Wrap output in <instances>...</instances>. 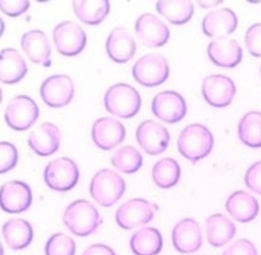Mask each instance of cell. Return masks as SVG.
I'll list each match as a JSON object with an SVG mask.
<instances>
[{
    "mask_svg": "<svg viewBox=\"0 0 261 255\" xmlns=\"http://www.w3.org/2000/svg\"><path fill=\"white\" fill-rule=\"evenodd\" d=\"M213 145L212 133L202 123L187 125L177 138L178 152L193 163L205 158L212 151Z\"/></svg>",
    "mask_w": 261,
    "mask_h": 255,
    "instance_id": "cell-1",
    "label": "cell"
},
{
    "mask_svg": "<svg viewBox=\"0 0 261 255\" xmlns=\"http://www.w3.org/2000/svg\"><path fill=\"white\" fill-rule=\"evenodd\" d=\"M62 219L69 232L77 237L94 234L103 221L97 208L90 201L84 199L71 202L65 208Z\"/></svg>",
    "mask_w": 261,
    "mask_h": 255,
    "instance_id": "cell-2",
    "label": "cell"
},
{
    "mask_svg": "<svg viewBox=\"0 0 261 255\" xmlns=\"http://www.w3.org/2000/svg\"><path fill=\"white\" fill-rule=\"evenodd\" d=\"M141 96L137 89L124 83L112 85L104 95L106 110L121 118L135 116L141 108Z\"/></svg>",
    "mask_w": 261,
    "mask_h": 255,
    "instance_id": "cell-3",
    "label": "cell"
},
{
    "mask_svg": "<svg viewBox=\"0 0 261 255\" xmlns=\"http://www.w3.org/2000/svg\"><path fill=\"white\" fill-rule=\"evenodd\" d=\"M124 180L112 169H101L91 180L90 194L103 207H110L115 204L124 194Z\"/></svg>",
    "mask_w": 261,
    "mask_h": 255,
    "instance_id": "cell-4",
    "label": "cell"
},
{
    "mask_svg": "<svg viewBox=\"0 0 261 255\" xmlns=\"http://www.w3.org/2000/svg\"><path fill=\"white\" fill-rule=\"evenodd\" d=\"M132 73L139 84L145 87H156L168 79L169 64L164 56L150 53L136 61Z\"/></svg>",
    "mask_w": 261,
    "mask_h": 255,
    "instance_id": "cell-5",
    "label": "cell"
},
{
    "mask_svg": "<svg viewBox=\"0 0 261 255\" xmlns=\"http://www.w3.org/2000/svg\"><path fill=\"white\" fill-rule=\"evenodd\" d=\"M80 178L76 163L68 157L51 160L44 169L46 185L57 192H67L75 187Z\"/></svg>",
    "mask_w": 261,
    "mask_h": 255,
    "instance_id": "cell-6",
    "label": "cell"
},
{
    "mask_svg": "<svg viewBox=\"0 0 261 255\" xmlns=\"http://www.w3.org/2000/svg\"><path fill=\"white\" fill-rule=\"evenodd\" d=\"M158 206L143 198H134L121 204L115 213L116 223L124 230H132L150 222Z\"/></svg>",
    "mask_w": 261,
    "mask_h": 255,
    "instance_id": "cell-7",
    "label": "cell"
},
{
    "mask_svg": "<svg viewBox=\"0 0 261 255\" xmlns=\"http://www.w3.org/2000/svg\"><path fill=\"white\" fill-rule=\"evenodd\" d=\"M39 117L37 103L27 95L13 97L6 106L4 118L9 128L15 131H25L31 128Z\"/></svg>",
    "mask_w": 261,
    "mask_h": 255,
    "instance_id": "cell-8",
    "label": "cell"
},
{
    "mask_svg": "<svg viewBox=\"0 0 261 255\" xmlns=\"http://www.w3.org/2000/svg\"><path fill=\"white\" fill-rule=\"evenodd\" d=\"M53 43L56 50L65 56H75L86 47L87 35L76 22L65 20L53 30Z\"/></svg>",
    "mask_w": 261,
    "mask_h": 255,
    "instance_id": "cell-9",
    "label": "cell"
},
{
    "mask_svg": "<svg viewBox=\"0 0 261 255\" xmlns=\"http://www.w3.org/2000/svg\"><path fill=\"white\" fill-rule=\"evenodd\" d=\"M236 93L237 88L233 81L224 74H210L203 80L202 95L205 101L213 107L228 106Z\"/></svg>",
    "mask_w": 261,
    "mask_h": 255,
    "instance_id": "cell-10",
    "label": "cell"
},
{
    "mask_svg": "<svg viewBox=\"0 0 261 255\" xmlns=\"http://www.w3.org/2000/svg\"><path fill=\"white\" fill-rule=\"evenodd\" d=\"M73 94V82L66 74L51 75L42 83L40 88L43 101L53 108H60L69 104Z\"/></svg>",
    "mask_w": 261,
    "mask_h": 255,
    "instance_id": "cell-11",
    "label": "cell"
},
{
    "mask_svg": "<svg viewBox=\"0 0 261 255\" xmlns=\"http://www.w3.org/2000/svg\"><path fill=\"white\" fill-rule=\"evenodd\" d=\"M153 114L167 123H175L187 114V103L184 97L175 91H162L152 100Z\"/></svg>",
    "mask_w": 261,
    "mask_h": 255,
    "instance_id": "cell-12",
    "label": "cell"
},
{
    "mask_svg": "<svg viewBox=\"0 0 261 255\" xmlns=\"http://www.w3.org/2000/svg\"><path fill=\"white\" fill-rule=\"evenodd\" d=\"M136 139L140 147L150 155H158L166 150L170 135L166 128L148 119L140 123L136 132Z\"/></svg>",
    "mask_w": 261,
    "mask_h": 255,
    "instance_id": "cell-13",
    "label": "cell"
},
{
    "mask_svg": "<svg viewBox=\"0 0 261 255\" xmlns=\"http://www.w3.org/2000/svg\"><path fill=\"white\" fill-rule=\"evenodd\" d=\"M33 195L28 184L9 181L0 187V208L7 213H20L32 204Z\"/></svg>",
    "mask_w": 261,
    "mask_h": 255,
    "instance_id": "cell-14",
    "label": "cell"
},
{
    "mask_svg": "<svg viewBox=\"0 0 261 255\" xmlns=\"http://www.w3.org/2000/svg\"><path fill=\"white\" fill-rule=\"evenodd\" d=\"M171 241L179 253L191 254L198 251L203 244L199 222L194 218H184L177 221L171 232Z\"/></svg>",
    "mask_w": 261,
    "mask_h": 255,
    "instance_id": "cell-15",
    "label": "cell"
},
{
    "mask_svg": "<svg viewBox=\"0 0 261 255\" xmlns=\"http://www.w3.org/2000/svg\"><path fill=\"white\" fill-rule=\"evenodd\" d=\"M135 31L140 41L148 47H161L169 40L167 26L152 13H143L136 21Z\"/></svg>",
    "mask_w": 261,
    "mask_h": 255,
    "instance_id": "cell-16",
    "label": "cell"
},
{
    "mask_svg": "<svg viewBox=\"0 0 261 255\" xmlns=\"http://www.w3.org/2000/svg\"><path fill=\"white\" fill-rule=\"evenodd\" d=\"M124 138V125L113 117H100L92 126V139L95 145L102 150H112L119 145Z\"/></svg>",
    "mask_w": 261,
    "mask_h": 255,
    "instance_id": "cell-17",
    "label": "cell"
},
{
    "mask_svg": "<svg viewBox=\"0 0 261 255\" xmlns=\"http://www.w3.org/2000/svg\"><path fill=\"white\" fill-rule=\"evenodd\" d=\"M237 27V14L226 7L208 12L202 20V31L209 38H226L236 31Z\"/></svg>",
    "mask_w": 261,
    "mask_h": 255,
    "instance_id": "cell-18",
    "label": "cell"
},
{
    "mask_svg": "<svg viewBox=\"0 0 261 255\" xmlns=\"http://www.w3.org/2000/svg\"><path fill=\"white\" fill-rule=\"evenodd\" d=\"M59 129L52 122H42L28 137L30 148L39 156H50L60 146Z\"/></svg>",
    "mask_w": 261,
    "mask_h": 255,
    "instance_id": "cell-19",
    "label": "cell"
},
{
    "mask_svg": "<svg viewBox=\"0 0 261 255\" xmlns=\"http://www.w3.org/2000/svg\"><path fill=\"white\" fill-rule=\"evenodd\" d=\"M207 54L217 66L232 68L241 62L243 49L234 39L226 37L210 42L207 47Z\"/></svg>",
    "mask_w": 261,
    "mask_h": 255,
    "instance_id": "cell-20",
    "label": "cell"
},
{
    "mask_svg": "<svg viewBox=\"0 0 261 255\" xmlns=\"http://www.w3.org/2000/svg\"><path fill=\"white\" fill-rule=\"evenodd\" d=\"M20 46L30 60L45 67L51 66V47L44 32L40 30L25 32L21 36Z\"/></svg>",
    "mask_w": 261,
    "mask_h": 255,
    "instance_id": "cell-21",
    "label": "cell"
},
{
    "mask_svg": "<svg viewBox=\"0 0 261 255\" xmlns=\"http://www.w3.org/2000/svg\"><path fill=\"white\" fill-rule=\"evenodd\" d=\"M137 49V44L124 28L113 29L106 40V52L109 58L117 63L129 61Z\"/></svg>",
    "mask_w": 261,
    "mask_h": 255,
    "instance_id": "cell-22",
    "label": "cell"
},
{
    "mask_svg": "<svg viewBox=\"0 0 261 255\" xmlns=\"http://www.w3.org/2000/svg\"><path fill=\"white\" fill-rule=\"evenodd\" d=\"M259 202L250 193L239 190L228 196L225 202L227 213L237 221L247 223L255 219L259 213Z\"/></svg>",
    "mask_w": 261,
    "mask_h": 255,
    "instance_id": "cell-23",
    "label": "cell"
},
{
    "mask_svg": "<svg viewBox=\"0 0 261 255\" xmlns=\"http://www.w3.org/2000/svg\"><path fill=\"white\" fill-rule=\"evenodd\" d=\"M28 72L23 57L14 48L0 51V82L6 85L18 83Z\"/></svg>",
    "mask_w": 261,
    "mask_h": 255,
    "instance_id": "cell-24",
    "label": "cell"
},
{
    "mask_svg": "<svg viewBox=\"0 0 261 255\" xmlns=\"http://www.w3.org/2000/svg\"><path fill=\"white\" fill-rule=\"evenodd\" d=\"M208 243L214 248H220L227 244L236 235L234 223L221 213H214L207 217L205 222Z\"/></svg>",
    "mask_w": 261,
    "mask_h": 255,
    "instance_id": "cell-25",
    "label": "cell"
},
{
    "mask_svg": "<svg viewBox=\"0 0 261 255\" xmlns=\"http://www.w3.org/2000/svg\"><path fill=\"white\" fill-rule=\"evenodd\" d=\"M2 236L10 249L22 250L32 243L34 233L28 220L16 217L8 219L3 223Z\"/></svg>",
    "mask_w": 261,
    "mask_h": 255,
    "instance_id": "cell-26",
    "label": "cell"
},
{
    "mask_svg": "<svg viewBox=\"0 0 261 255\" xmlns=\"http://www.w3.org/2000/svg\"><path fill=\"white\" fill-rule=\"evenodd\" d=\"M129 247L135 255H157L163 247L162 235L155 227H143L133 234Z\"/></svg>",
    "mask_w": 261,
    "mask_h": 255,
    "instance_id": "cell-27",
    "label": "cell"
},
{
    "mask_svg": "<svg viewBox=\"0 0 261 255\" xmlns=\"http://www.w3.org/2000/svg\"><path fill=\"white\" fill-rule=\"evenodd\" d=\"M72 8L76 17L90 26L99 24L104 20L110 11V2L100 1H73Z\"/></svg>",
    "mask_w": 261,
    "mask_h": 255,
    "instance_id": "cell-28",
    "label": "cell"
},
{
    "mask_svg": "<svg viewBox=\"0 0 261 255\" xmlns=\"http://www.w3.org/2000/svg\"><path fill=\"white\" fill-rule=\"evenodd\" d=\"M238 135L246 146L261 148V112L254 110L244 114L238 125Z\"/></svg>",
    "mask_w": 261,
    "mask_h": 255,
    "instance_id": "cell-29",
    "label": "cell"
},
{
    "mask_svg": "<svg viewBox=\"0 0 261 255\" xmlns=\"http://www.w3.org/2000/svg\"><path fill=\"white\" fill-rule=\"evenodd\" d=\"M156 10L172 24L180 26L187 23L194 14V3L192 1H166L156 2Z\"/></svg>",
    "mask_w": 261,
    "mask_h": 255,
    "instance_id": "cell-30",
    "label": "cell"
},
{
    "mask_svg": "<svg viewBox=\"0 0 261 255\" xmlns=\"http://www.w3.org/2000/svg\"><path fill=\"white\" fill-rule=\"evenodd\" d=\"M180 178V166L178 162L170 157L158 160L152 168V180L161 189L174 187Z\"/></svg>",
    "mask_w": 261,
    "mask_h": 255,
    "instance_id": "cell-31",
    "label": "cell"
},
{
    "mask_svg": "<svg viewBox=\"0 0 261 255\" xmlns=\"http://www.w3.org/2000/svg\"><path fill=\"white\" fill-rule=\"evenodd\" d=\"M112 165L123 173H135L143 165V157L140 151L130 146H123L117 149L111 157Z\"/></svg>",
    "mask_w": 261,
    "mask_h": 255,
    "instance_id": "cell-32",
    "label": "cell"
},
{
    "mask_svg": "<svg viewBox=\"0 0 261 255\" xmlns=\"http://www.w3.org/2000/svg\"><path fill=\"white\" fill-rule=\"evenodd\" d=\"M46 255H74L75 242L63 233L52 235L45 245Z\"/></svg>",
    "mask_w": 261,
    "mask_h": 255,
    "instance_id": "cell-33",
    "label": "cell"
},
{
    "mask_svg": "<svg viewBox=\"0 0 261 255\" xmlns=\"http://www.w3.org/2000/svg\"><path fill=\"white\" fill-rule=\"evenodd\" d=\"M18 153L16 147L6 141L0 142V174L5 173L16 165Z\"/></svg>",
    "mask_w": 261,
    "mask_h": 255,
    "instance_id": "cell-34",
    "label": "cell"
},
{
    "mask_svg": "<svg viewBox=\"0 0 261 255\" xmlns=\"http://www.w3.org/2000/svg\"><path fill=\"white\" fill-rule=\"evenodd\" d=\"M245 44L251 55L261 57V22L248 28L245 34Z\"/></svg>",
    "mask_w": 261,
    "mask_h": 255,
    "instance_id": "cell-35",
    "label": "cell"
},
{
    "mask_svg": "<svg viewBox=\"0 0 261 255\" xmlns=\"http://www.w3.org/2000/svg\"><path fill=\"white\" fill-rule=\"evenodd\" d=\"M244 181L251 191L261 195V160L249 166L245 173Z\"/></svg>",
    "mask_w": 261,
    "mask_h": 255,
    "instance_id": "cell-36",
    "label": "cell"
},
{
    "mask_svg": "<svg viewBox=\"0 0 261 255\" xmlns=\"http://www.w3.org/2000/svg\"><path fill=\"white\" fill-rule=\"evenodd\" d=\"M222 255H258V251L250 240L239 239L229 245Z\"/></svg>",
    "mask_w": 261,
    "mask_h": 255,
    "instance_id": "cell-37",
    "label": "cell"
},
{
    "mask_svg": "<svg viewBox=\"0 0 261 255\" xmlns=\"http://www.w3.org/2000/svg\"><path fill=\"white\" fill-rule=\"evenodd\" d=\"M30 7V1L28 0H17V1H7L0 0V10L7 14L8 16H18L24 13Z\"/></svg>",
    "mask_w": 261,
    "mask_h": 255,
    "instance_id": "cell-38",
    "label": "cell"
},
{
    "mask_svg": "<svg viewBox=\"0 0 261 255\" xmlns=\"http://www.w3.org/2000/svg\"><path fill=\"white\" fill-rule=\"evenodd\" d=\"M82 255H116L112 248L104 244H93L87 247Z\"/></svg>",
    "mask_w": 261,
    "mask_h": 255,
    "instance_id": "cell-39",
    "label": "cell"
},
{
    "mask_svg": "<svg viewBox=\"0 0 261 255\" xmlns=\"http://www.w3.org/2000/svg\"><path fill=\"white\" fill-rule=\"evenodd\" d=\"M198 3L201 7L209 8V7H213V6H216L220 3H222V1H219V0H216V1H198Z\"/></svg>",
    "mask_w": 261,
    "mask_h": 255,
    "instance_id": "cell-40",
    "label": "cell"
},
{
    "mask_svg": "<svg viewBox=\"0 0 261 255\" xmlns=\"http://www.w3.org/2000/svg\"><path fill=\"white\" fill-rule=\"evenodd\" d=\"M4 31H5V22H4V20L2 19V17L0 16V38H1V36L3 35Z\"/></svg>",
    "mask_w": 261,
    "mask_h": 255,
    "instance_id": "cell-41",
    "label": "cell"
},
{
    "mask_svg": "<svg viewBox=\"0 0 261 255\" xmlns=\"http://www.w3.org/2000/svg\"><path fill=\"white\" fill-rule=\"evenodd\" d=\"M0 255H4V248H3V245L1 243V240H0Z\"/></svg>",
    "mask_w": 261,
    "mask_h": 255,
    "instance_id": "cell-42",
    "label": "cell"
},
{
    "mask_svg": "<svg viewBox=\"0 0 261 255\" xmlns=\"http://www.w3.org/2000/svg\"><path fill=\"white\" fill-rule=\"evenodd\" d=\"M2 98H3V94H2V90H1V88H0V104H1V102H2Z\"/></svg>",
    "mask_w": 261,
    "mask_h": 255,
    "instance_id": "cell-43",
    "label": "cell"
},
{
    "mask_svg": "<svg viewBox=\"0 0 261 255\" xmlns=\"http://www.w3.org/2000/svg\"><path fill=\"white\" fill-rule=\"evenodd\" d=\"M260 71H261V68H260Z\"/></svg>",
    "mask_w": 261,
    "mask_h": 255,
    "instance_id": "cell-44",
    "label": "cell"
}]
</instances>
